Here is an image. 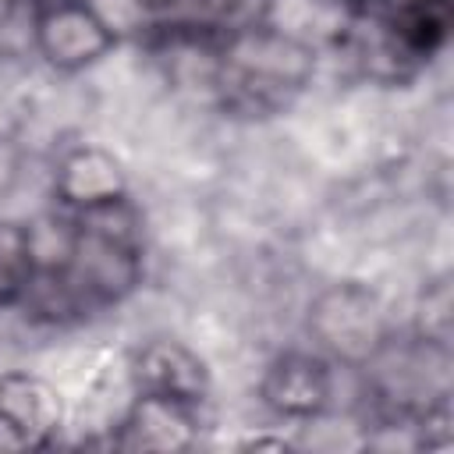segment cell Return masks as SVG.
Listing matches in <instances>:
<instances>
[{
    "mask_svg": "<svg viewBox=\"0 0 454 454\" xmlns=\"http://www.w3.org/2000/svg\"><path fill=\"white\" fill-rule=\"evenodd\" d=\"M32 277V255L25 238V220L0 216V309L14 305Z\"/></svg>",
    "mask_w": 454,
    "mask_h": 454,
    "instance_id": "9c48e42d",
    "label": "cell"
},
{
    "mask_svg": "<svg viewBox=\"0 0 454 454\" xmlns=\"http://www.w3.org/2000/svg\"><path fill=\"white\" fill-rule=\"evenodd\" d=\"M209 408L202 404H184L174 397H156V394H135L114 447L121 450H192L202 443V429H209Z\"/></svg>",
    "mask_w": 454,
    "mask_h": 454,
    "instance_id": "52a82bcc",
    "label": "cell"
},
{
    "mask_svg": "<svg viewBox=\"0 0 454 454\" xmlns=\"http://www.w3.org/2000/svg\"><path fill=\"white\" fill-rule=\"evenodd\" d=\"M46 195L60 209H89L131 195V174L121 153L92 138L60 142L46 170Z\"/></svg>",
    "mask_w": 454,
    "mask_h": 454,
    "instance_id": "5b68a950",
    "label": "cell"
},
{
    "mask_svg": "<svg viewBox=\"0 0 454 454\" xmlns=\"http://www.w3.org/2000/svg\"><path fill=\"white\" fill-rule=\"evenodd\" d=\"M344 365H333L312 344H287L262 358L252 383L259 411L277 426H305L326 411H337V380Z\"/></svg>",
    "mask_w": 454,
    "mask_h": 454,
    "instance_id": "7a4b0ae2",
    "label": "cell"
},
{
    "mask_svg": "<svg viewBox=\"0 0 454 454\" xmlns=\"http://www.w3.org/2000/svg\"><path fill=\"white\" fill-rule=\"evenodd\" d=\"M358 4L376 7V11H387V14H401V11H422V7H436V4H450V0H358Z\"/></svg>",
    "mask_w": 454,
    "mask_h": 454,
    "instance_id": "30bf717a",
    "label": "cell"
},
{
    "mask_svg": "<svg viewBox=\"0 0 454 454\" xmlns=\"http://www.w3.org/2000/svg\"><path fill=\"white\" fill-rule=\"evenodd\" d=\"M401 330L387 291L362 273H337L305 301V337L333 365L358 369Z\"/></svg>",
    "mask_w": 454,
    "mask_h": 454,
    "instance_id": "6da1fadb",
    "label": "cell"
},
{
    "mask_svg": "<svg viewBox=\"0 0 454 454\" xmlns=\"http://www.w3.org/2000/svg\"><path fill=\"white\" fill-rule=\"evenodd\" d=\"M124 43L89 0H53L32 11V57L60 78L92 74Z\"/></svg>",
    "mask_w": 454,
    "mask_h": 454,
    "instance_id": "3957f363",
    "label": "cell"
},
{
    "mask_svg": "<svg viewBox=\"0 0 454 454\" xmlns=\"http://www.w3.org/2000/svg\"><path fill=\"white\" fill-rule=\"evenodd\" d=\"M404 330H411L422 340L450 348L454 316H450V273L447 270H426V277L419 280V287L408 301Z\"/></svg>",
    "mask_w": 454,
    "mask_h": 454,
    "instance_id": "ba28073f",
    "label": "cell"
},
{
    "mask_svg": "<svg viewBox=\"0 0 454 454\" xmlns=\"http://www.w3.org/2000/svg\"><path fill=\"white\" fill-rule=\"evenodd\" d=\"M124 362H128L135 394L174 397V401L202 404V408L213 404L216 369L209 355L188 337H177L170 330L142 333L131 348H124Z\"/></svg>",
    "mask_w": 454,
    "mask_h": 454,
    "instance_id": "277c9868",
    "label": "cell"
},
{
    "mask_svg": "<svg viewBox=\"0 0 454 454\" xmlns=\"http://www.w3.org/2000/svg\"><path fill=\"white\" fill-rule=\"evenodd\" d=\"M0 419L21 447H57L67 433L64 390L32 362L0 369Z\"/></svg>",
    "mask_w": 454,
    "mask_h": 454,
    "instance_id": "8992f818",
    "label": "cell"
}]
</instances>
